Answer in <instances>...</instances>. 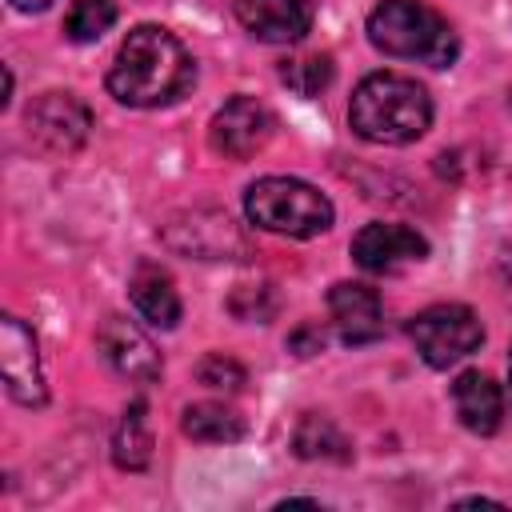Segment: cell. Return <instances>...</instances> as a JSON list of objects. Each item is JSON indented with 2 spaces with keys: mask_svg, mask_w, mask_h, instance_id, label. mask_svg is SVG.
Returning a JSON list of instances; mask_svg holds the SVG:
<instances>
[{
  "mask_svg": "<svg viewBox=\"0 0 512 512\" xmlns=\"http://www.w3.org/2000/svg\"><path fill=\"white\" fill-rule=\"evenodd\" d=\"M116 24V0H72L64 16V36L72 44H92Z\"/></svg>",
  "mask_w": 512,
  "mask_h": 512,
  "instance_id": "cell-20",
  "label": "cell"
},
{
  "mask_svg": "<svg viewBox=\"0 0 512 512\" xmlns=\"http://www.w3.org/2000/svg\"><path fill=\"white\" fill-rule=\"evenodd\" d=\"M96 348H100V356L124 376V380H132V384H152V380H160V372H164V360H160V352H156V344L148 340V332L136 324V320H128V316H104V324H100V332H96Z\"/></svg>",
  "mask_w": 512,
  "mask_h": 512,
  "instance_id": "cell-9",
  "label": "cell"
},
{
  "mask_svg": "<svg viewBox=\"0 0 512 512\" xmlns=\"http://www.w3.org/2000/svg\"><path fill=\"white\" fill-rule=\"evenodd\" d=\"M276 120L272 112L256 100V96H232L216 108L212 124H208V140L220 156L228 160H248L256 152H264V144L272 140Z\"/></svg>",
  "mask_w": 512,
  "mask_h": 512,
  "instance_id": "cell-7",
  "label": "cell"
},
{
  "mask_svg": "<svg viewBox=\"0 0 512 512\" xmlns=\"http://www.w3.org/2000/svg\"><path fill=\"white\" fill-rule=\"evenodd\" d=\"M452 408L460 416V424L476 436H492L504 424V392L492 376L468 368L452 380Z\"/></svg>",
  "mask_w": 512,
  "mask_h": 512,
  "instance_id": "cell-14",
  "label": "cell"
},
{
  "mask_svg": "<svg viewBox=\"0 0 512 512\" xmlns=\"http://www.w3.org/2000/svg\"><path fill=\"white\" fill-rule=\"evenodd\" d=\"M408 336L428 368H448L484 344V324L468 304H432L408 320Z\"/></svg>",
  "mask_w": 512,
  "mask_h": 512,
  "instance_id": "cell-5",
  "label": "cell"
},
{
  "mask_svg": "<svg viewBox=\"0 0 512 512\" xmlns=\"http://www.w3.org/2000/svg\"><path fill=\"white\" fill-rule=\"evenodd\" d=\"M368 40L396 60H420L432 68H452L460 40L452 24L424 0H380L368 12Z\"/></svg>",
  "mask_w": 512,
  "mask_h": 512,
  "instance_id": "cell-3",
  "label": "cell"
},
{
  "mask_svg": "<svg viewBox=\"0 0 512 512\" xmlns=\"http://www.w3.org/2000/svg\"><path fill=\"white\" fill-rule=\"evenodd\" d=\"M112 460L116 468L124 472H144L148 460H152V424H148V404L144 400H132L116 424V436H112Z\"/></svg>",
  "mask_w": 512,
  "mask_h": 512,
  "instance_id": "cell-16",
  "label": "cell"
},
{
  "mask_svg": "<svg viewBox=\"0 0 512 512\" xmlns=\"http://www.w3.org/2000/svg\"><path fill=\"white\" fill-rule=\"evenodd\" d=\"M244 212L256 228L292 236V240H312L332 228V200L312 188L308 180L296 176H264L248 184L244 192Z\"/></svg>",
  "mask_w": 512,
  "mask_h": 512,
  "instance_id": "cell-4",
  "label": "cell"
},
{
  "mask_svg": "<svg viewBox=\"0 0 512 512\" xmlns=\"http://www.w3.org/2000/svg\"><path fill=\"white\" fill-rule=\"evenodd\" d=\"M196 380H200L204 388H216V392H240V388L248 384V372H244L240 360H232V356H224V352H212V356H204V360L196 364Z\"/></svg>",
  "mask_w": 512,
  "mask_h": 512,
  "instance_id": "cell-22",
  "label": "cell"
},
{
  "mask_svg": "<svg viewBox=\"0 0 512 512\" xmlns=\"http://www.w3.org/2000/svg\"><path fill=\"white\" fill-rule=\"evenodd\" d=\"M348 124L368 144H412L432 124V96L400 72H372L348 100Z\"/></svg>",
  "mask_w": 512,
  "mask_h": 512,
  "instance_id": "cell-2",
  "label": "cell"
},
{
  "mask_svg": "<svg viewBox=\"0 0 512 512\" xmlns=\"http://www.w3.org/2000/svg\"><path fill=\"white\" fill-rule=\"evenodd\" d=\"M288 348H292L296 356H312V352H320V348H324V328H320V324H304V328H296V332L288 336Z\"/></svg>",
  "mask_w": 512,
  "mask_h": 512,
  "instance_id": "cell-23",
  "label": "cell"
},
{
  "mask_svg": "<svg viewBox=\"0 0 512 512\" xmlns=\"http://www.w3.org/2000/svg\"><path fill=\"white\" fill-rule=\"evenodd\" d=\"M8 4H12L16 12H44L52 0H8Z\"/></svg>",
  "mask_w": 512,
  "mask_h": 512,
  "instance_id": "cell-25",
  "label": "cell"
},
{
  "mask_svg": "<svg viewBox=\"0 0 512 512\" xmlns=\"http://www.w3.org/2000/svg\"><path fill=\"white\" fill-rule=\"evenodd\" d=\"M180 428H184V436H192L200 444H236V440H244V416L236 408L212 404V400L188 404L184 416H180Z\"/></svg>",
  "mask_w": 512,
  "mask_h": 512,
  "instance_id": "cell-17",
  "label": "cell"
},
{
  "mask_svg": "<svg viewBox=\"0 0 512 512\" xmlns=\"http://www.w3.org/2000/svg\"><path fill=\"white\" fill-rule=\"evenodd\" d=\"M128 296H132V308L140 312L144 324L152 328H176L180 324V292L172 284V276L160 268V264H136L132 280H128Z\"/></svg>",
  "mask_w": 512,
  "mask_h": 512,
  "instance_id": "cell-15",
  "label": "cell"
},
{
  "mask_svg": "<svg viewBox=\"0 0 512 512\" xmlns=\"http://www.w3.org/2000/svg\"><path fill=\"white\" fill-rule=\"evenodd\" d=\"M24 124H28V140H32L40 152L68 156V152H76V148L88 140L92 112H88L72 92H44V96H36V100L28 104Z\"/></svg>",
  "mask_w": 512,
  "mask_h": 512,
  "instance_id": "cell-6",
  "label": "cell"
},
{
  "mask_svg": "<svg viewBox=\"0 0 512 512\" xmlns=\"http://www.w3.org/2000/svg\"><path fill=\"white\" fill-rule=\"evenodd\" d=\"M280 80L296 92V96H304V100H312V96H320L328 84H332V76H336V68H332V56H324V52H304V56H288V60H280Z\"/></svg>",
  "mask_w": 512,
  "mask_h": 512,
  "instance_id": "cell-19",
  "label": "cell"
},
{
  "mask_svg": "<svg viewBox=\"0 0 512 512\" xmlns=\"http://www.w3.org/2000/svg\"><path fill=\"white\" fill-rule=\"evenodd\" d=\"M0 364H4V388L16 404L40 408L48 400L44 376H40V356H36V336L12 312L0 320Z\"/></svg>",
  "mask_w": 512,
  "mask_h": 512,
  "instance_id": "cell-10",
  "label": "cell"
},
{
  "mask_svg": "<svg viewBox=\"0 0 512 512\" xmlns=\"http://www.w3.org/2000/svg\"><path fill=\"white\" fill-rule=\"evenodd\" d=\"M508 380H512V352H508Z\"/></svg>",
  "mask_w": 512,
  "mask_h": 512,
  "instance_id": "cell-26",
  "label": "cell"
},
{
  "mask_svg": "<svg viewBox=\"0 0 512 512\" xmlns=\"http://www.w3.org/2000/svg\"><path fill=\"white\" fill-rule=\"evenodd\" d=\"M328 312H332L340 340L352 348L384 336V308H380L376 288H368V284H352V280L332 284L328 288Z\"/></svg>",
  "mask_w": 512,
  "mask_h": 512,
  "instance_id": "cell-11",
  "label": "cell"
},
{
  "mask_svg": "<svg viewBox=\"0 0 512 512\" xmlns=\"http://www.w3.org/2000/svg\"><path fill=\"white\" fill-rule=\"evenodd\" d=\"M192 80L196 64L184 52V44L160 24H140L116 48L104 84L128 108H164L180 100L192 88Z\"/></svg>",
  "mask_w": 512,
  "mask_h": 512,
  "instance_id": "cell-1",
  "label": "cell"
},
{
  "mask_svg": "<svg viewBox=\"0 0 512 512\" xmlns=\"http://www.w3.org/2000/svg\"><path fill=\"white\" fill-rule=\"evenodd\" d=\"M496 280H500L504 300L512 304V244H508V248H500V256H496Z\"/></svg>",
  "mask_w": 512,
  "mask_h": 512,
  "instance_id": "cell-24",
  "label": "cell"
},
{
  "mask_svg": "<svg viewBox=\"0 0 512 512\" xmlns=\"http://www.w3.org/2000/svg\"><path fill=\"white\" fill-rule=\"evenodd\" d=\"M236 20L264 44H296L312 28V0H236Z\"/></svg>",
  "mask_w": 512,
  "mask_h": 512,
  "instance_id": "cell-12",
  "label": "cell"
},
{
  "mask_svg": "<svg viewBox=\"0 0 512 512\" xmlns=\"http://www.w3.org/2000/svg\"><path fill=\"white\" fill-rule=\"evenodd\" d=\"M428 256V240L408 224L372 220L352 236V260L372 276H392Z\"/></svg>",
  "mask_w": 512,
  "mask_h": 512,
  "instance_id": "cell-8",
  "label": "cell"
},
{
  "mask_svg": "<svg viewBox=\"0 0 512 512\" xmlns=\"http://www.w3.org/2000/svg\"><path fill=\"white\" fill-rule=\"evenodd\" d=\"M164 232L176 252H192L200 260H224L228 252H244V236L224 212H188L184 224H168Z\"/></svg>",
  "mask_w": 512,
  "mask_h": 512,
  "instance_id": "cell-13",
  "label": "cell"
},
{
  "mask_svg": "<svg viewBox=\"0 0 512 512\" xmlns=\"http://www.w3.org/2000/svg\"><path fill=\"white\" fill-rule=\"evenodd\" d=\"M276 304L280 300H276V288L272 284H244L228 300V308H232L236 320H256V324H268L276 316Z\"/></svg>",
  "mask_w": 512,
  "mask_h": 512,
  "instance_id": "cell-21",
  "label": "cell"
},
{
  "mask_svg": "<svg viewBox=\"0 0 512 512\" xmlns=\"http://www.w3.org/2000/svg\"><path fill=\"white\" fill-rule=\"evenodd\" d=\"M292 448L304 460H348L352 456L344 432L328 416H316V412H304L300 416V424L292 432Z\"/></svg>",
  "mask_w": 512,
  "mask_h": 512,
  "instance_id": "cell-18",
  "label": "cell"
}]
</instances>
